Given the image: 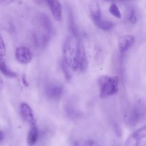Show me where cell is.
<instances>
[{"mask_svg":"<svg viewBox=\"0 0 146 146\" xmlns=\"http://www.w3.org/2000/svg\"><path fill=\"white\" fill-rule=\"evenodd\" d=\"M146 138V125H144L131 133L127 139L125 146H138L143 139Z\"/></svg>","mask_w":146,"mask_h":146,"instance_id":"5","label":"cell"},{"mask_svg":"<svg viewBox=\"0 0 146 146\" xmlns=\"http://www.w3.org/2000/svg\"><path fill=\"white\" fill-rule=\"evenodd\" d=\"M39 23L44 31V34L51 36L53 33V26L48 16L45 13H41L39 15Z\"/></svg>","mask_w":146,"mask_h":146,"instance_id":"11","label":"cell"},{"mask_svg":"<svg viewBox=\"0 0 146 146\" xmlns=\"http://www.w3.org/2000/svg\"><path fill=\"white\" fill-rule=\"evenodd\" d=\"M109 12L113 17L117 19H121V14L120 11L115 3H112L109 7Z\"/></svg>","mask_w":146,"mask_h":146,"instance_id":"17","label":"cell"},{"mask_svg":"<svg viewBox=\"0 0 146 146\" xmlns=\"http://www.w3.org/2000/svg\"><path fill=\"white\" fill-rule=\"evenodd\" d=\"M79 41L77 38L71 35L68 36L63 44V53L64 60L70 67L74 70L78 68V52Z\"/></svg>","mask_w":146,"mask_h":146,"instance_id":"1","label":"cell"},{"mask_svg":"<svg viewBox=\"0 0 146 146\" xmlns=\"http://www.w3.org/2000/svg\"><path fill=\"white\" fill-rule=\"evenodd\" d=\"M4 139V134L2 131H0V143H2Z\"/></svg>","mask_w":146,"mask_h":146,"instance_id":"23","label":"cell"},{"mask_svg":"<svg viewBox=\"0 0 146 146\" xmlns=\"http://www.w3.org/2000/svg\"><path fill=\"white\" fill-rule=\"evenodd\" d=\"M100 96L102 99L116 95L119 91V78L117 76H102L98 80Z\"/></svg>","mask_w":146,"mask_h":146,"instance_id":"2","label":"cell"},{"mask_svg":"<svg viewBox=\"0 0 146 146\" xmlns=\"http://www.w3.org/2000/svg\"><path fill=\"white\" fill-rule=\"evenodd\" d=\"M63 92V86L58 83H49L45 88V93L47 98L51 100H58Z\"/></svg>","mask_w":146,"mask_h":146,"instance_id":"4","label":"cell"},{"mask_svg":"<svg viewBox=\"0 0 146 146\" xmlns=\"http://www.w3.org/2000/svg\"><path fill=\"white\" fill-rule=\"evenodd\" d=\"M83 146H101V145L97 141L92 139H89L86 140L84 141Z\"/></svg>","mask_w":146,"mask_h":146,"instance_id":"20","label":"cell"},{"mask_svg":"<svg viewBox=\"0 0 146 146\" xmlns=\"http://www.w3.org/2000/svg\"><path fill=\"white\" fill-rule=\"evenodd\" d=\"M50 7L51 13L54 19L60 22L62 19V10L60 2L58 1H47L46 2Z\"/></svg>","mask_w":146,"mask_h":146,"instance_id":"10","label":"cell"},{"mask_svg":"<svg viewBox=\"0 0 146 146\" xmlns=\"http://www.w3.org/2000/svg\"><path fill=\"white\" fill-rule=\"evenodd\" d=\"M94 23L98 28L105 31H108L111 30V29L113 28L114 26L113 23L112 22L110 21L103 19V18H101L98 21L94 22Z\"/></svg>","mask_w":146,"mask_h":146,"instance_id":"13","label":"cell"},{"mask_svg":"<svg viewBox=\"0 0 146 146\" xmlns=\"http://www.w3.org/2000/svg\"><path fill=\"white\" fill-rule=\"evenodd\" d=\"M66 111L68 115H69L71 117L76 118L78 116V113L77 111L72 106L71 104L67 105L66 107Z\"/></svg>","mask_w":146,"mask_h":146,"instance_id":"18","label":"cell"},{"mask_svg":"<svg viewBox=\"0 0 146 146\" xmlns=\"http://www.w3.org/2000/svg\"><path fill=\"white\" fill-rule=\"evenodd\" d=\"M78 68L81 71H85L88 66V60L84 45L79 41L78 46V52L77 58Z\"/></svg>","mask_w":146,"mask_h":146,"instance_id":"7","label":"cell"},{"mask_svg":"<svg viewBox=\"0 0 146 146\" xmlns=\"http://www.w3.org/2000/svg\"><path fill=\"white\" fill-rule=\"evenodd\" d=\"M20 111L23 119L28 123L33 125L35 124V120L31 107L26 103L21 104Z\"/></svg>","mask_w":146,"mask_h":146,"instance_id":"9","label":"cell"},{"mask_svg":"<svg viewBox=\"0 0 146 146\" xmlns=\"http://www.w3.org/2000/svg\"><path fill=\"white\" fill-rule=\"evenodd\" d=\"M135 42V38L131 35H124L120 36L117 40L118 49L120 53L127 51Z\"/></svg>","mask_w":146,"mask_h":146,"instance_id":"6","label":"cell"},{"mask_svg":"<svg viewBox=\"0 0 146 146\" xmlns=\"http://www.w3.org/2000/svg\"><path fill=\"white\" fill-rule=\"evenodd\" d=\"M25 75H23V83H24V85L25 86H27V84H26V83H27V84H28V83H27V81L26 80V79L25 80Z\"/></svg>","mask_w":146,"mask_h":146,"instance_id":"24","label":"cell"},{"mask_svg":"<svg viewBox=\"0 0 146 146\" xmlns=\"http://www.w3.org/2000/svg\"><path fill=\"white\" fill-rule=\"evenodd\" d=\"M60 66H61L62 70L63 72V74L64 75L66 79L67 80L69 81L71 79V75L70 71L69 70V66L67 64V63L63 59L61 62Z\"/></svg>","mask_w":146,"mask_h":146,"instance_id":"16","label":"cell"},{"mask_svg":"<svg viewBox=\"0 0 146 146\" xmlns=\"http://www.w3.org/2000/svg\"><path fill=\"white\" fill-rule=\"evenodd\" d=\"M113 129H114V131H115V133L116 135V136L118 137L121 136V128H120V127L117 124H115L113 125Z\"/></svg>","mask_w":146,"mask_h":146,"instance_id":"22","label":"cell"},{"mask_svg":"<svg viewBox=\"0 0 146 146\" xmlns=\"http://www.w3.org/2000/svg\"><path fill=\"white\" fill-rule=\"evenodd\" d=\"M6 55V48L1 34L0 33V59L3 60Z\"/></svg>","mask_w":146,"mask_h":146,"instance_id":"19","label":"cell"},{"mask_svg":"<svg viewBox=\"0 0 146 146\" xmlns=\"http://www.w3.org/2000/svg\"><path fill=\"white\" fill-rule=\"evenodd\" d=\"M39 131L36 126L34 124L31 126L27 136V144L29 146H33L38 140Z\"/></svg>","mask_w":146,"mask_h":146,"instance_id":"12","label":"cell"},{"mask_svg":"<svg viewBox=\"0 0 146 146\" xmlns=\"http://www.w3.org/2000/svg\"><path fill=\"white\" fill-rule=\"evenodd\" d=\"M0 71L5 76L9 78H13L17 76V74L9 69L3 60L0 61Z\"/></svg>","mask_w":146,"mask_h":146,"instance_id":"14","label":"cell"},{"mask_svg":"<svg viewBox=\"0 0 146 146\" xmlns=\"http://www.w3.org/2000/svg\"><path fill=\"white\" fill-rule=\"evenodd\" d=\"M15 55L17 60L21 63L27 64L29 63L31 59L32 55L29 49L24 46H21L15 50Z\"/></svg>","mask_w":146,"mask_h":146,"instance_id":"8","label":"cell"},{"mask_svg":"<svg viewBox=\"0 0 146 146\" xmlns=\"http://www.w3.org/2000/svg\"><path fill=\"white\" fill-rule=\"evenodd\" d=\"M68 24H69V29L70 31L72 33V35L78 38V30L77 29V27L76 26L75 21H74V17L73 16L72 13L71 11L68 12Z\"/></svg>","mask_w":146,"mask_h":146,"instance_id":"15","label":"cell"},{"mask_svg":"<svg viewBox=\"0 0 146 146\" xmlns=\"http://www.w3.org/2000/svg\"><path fill=\"white\" fill-rule=\"evenodd\" d=\"M129 22L132 24H135L137 22L136 14L133 9H132L130 11V13L129 14Z\"/></svg>","mask_w":146,"mask_h":146,"instance_id":"21","label":"cell"},{"mask_svg":"<svg viewBox=\"0 0 146 146\" xmlns=\"http://www.w3.org/2000/svg\"><path fill=\"white\" fill-rule=\"evenodd\" d=\"M145 115V108L140 103L134 105L125 116V120L128 124L135 126L139 123Z\"/></svg>","mask_w":146,"mask_h":146,"instance_id":"3","label":"cell"}]
</instances>
